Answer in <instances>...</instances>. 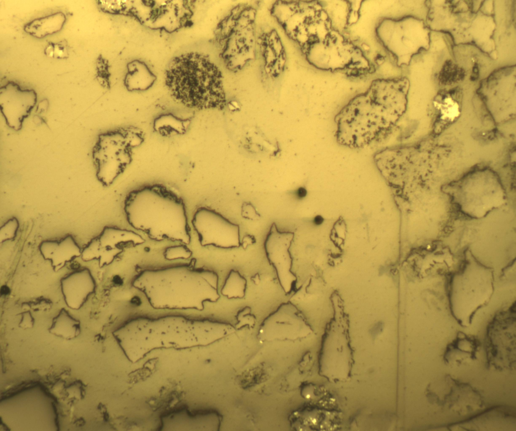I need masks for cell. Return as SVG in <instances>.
<instances>
[{"mask_svg": "<svg viewBox=\"0 0 516 431\" xmlns=\"http://www.w3.org/2000/svg\"><path fill=\"white\" fill-rule=\"evenodd\" d=\"M408 87L405 78L373 80L336 115L337 142L358 149L387 136L405 111Z\"/></svg>", "mask_w": 516, "mask_h": 431, "instance_id": "6da1fadb", "label": "cell"}, {"mask_svg": "<svg viewBox=\"0 0 516 431\" xmlns=\"http://www.w3.org/2000/svg\"><path fill=\"white\" fill-rule=\"evenodd\" d=\"M124 210L129 224L152 239L186 243L190 240L184 202L163 185H148L130 192L124 200Z\"/></svg>", "mask_w": 516, "mask_h": 431, "instance_id": "7a4b0ae2", "label": "cell"}, {"mask_svg": "<svg viewBox=\"0 0 516 431\" xmlns=\"http://www.w3.org/2000/svg\"><path fill=\"white\" fill-rule=\"evenodd\" d=\"M165 84L172 97L187 107L222 110L225 106L222 73L205 54L189 52L174 58L166 70Z\"/></svg>", "mask_w": 516, "mask_h": 431, "instance_id": "3957f363", "label": "cell"}, {"mask_svg": "<svg viewBox=\"0 0 516 431\" xmlns=\"http://www.w3.org/2000/svg\"><path fill=\"white\" fill-rule=\"evenodd\" d=\"M447 291L452 315L459 325L468 327L493 295V271L467 252L462 267L450 277Z\"/></svg>", "mask_w": 516, "mask_h": 431, "instance_id": "277c9868", "label": "cell"}, {"mask_svg": "<svg viewBox=\"0 0 516 431\" xmlns=\"http://www.w3.org/2000/svg\"><path fill=\"white\" fill-rule=\"evenodd\" d=\"M256 9L239 4L218 24L215 42L226 67L232 71L242 69L255 57Z\"/></svg>", "mask_w": 516, "mask_h": 431, "instance_id": "5b68a950", "label": "cell"}, {"mask_svg": "<svg viewBox=\"0 0 516 431\" xmlns=\"http://www.w3.org/2000/svg\"><path fill=\"white\" fill-rule=\"evenodd\" d=\"M270 12L303 53L333 29L331 18L317 1H277Z\"/></svg>", "mask_w": 516, "mask_h": 431, "instance_id": "8992f818", "label": "cell"}, {"mask_svg": "<svg viewBox=\"0 0 516 431\" xmlns=\"http://www.w3.org/2000/svg\"><path fill=\"white\" fill-rule=\"evenodd\" d=\"M143 131L138 127H119L99 134L92 150L97 177L102 184L109 186L123 172L132 161L133 150L144 140Z\"/></svg>", "mask_w": 516, "mask_h": 431, "instance_id": "52a82bcc", "label": "cell"}, {"mask_svg": "<svg viewBox=\"0 0 516 431\" xmlns=\"http://www.w3.org/2000/svg\"><path fill=\"white\" fill-rule=\"evenodd\" d=\"M303 53L310 64L321 70H349L353 75H359L370 69L361 49L334 29Z\"/></svg>", "mask_w": 516, "mask_h": 431, "instance_id": "ba28073f", "label": "cell"}, {"mask_svg": "<svg viewBox=\"0 0 516 431\" xmlns=\"http://www.w3.org/2000/svg\"><path fill=\"white\" fill-rule=\"evenodd\" d=\"M485 348L488 368L499 371L514 369L515 302L496 313L488 324Z\"/></svg>", "mask_w": 516, "mask_h": 431, "instance_id": "9c48e42d", "label": "cell"}, {"mask_svg": "<svg viewBox=\"0 0 516 431\" xmlns=\"http://www.w3.org/2000/svg\"><path fill=\"white\" fill-rule=\"evenodd\" d=\"M192 225L203 246L212 245L222 248L241 246L239 227L219 213L205 207L197 209Z\"/></svg>", "mask_w": 516, "mask_h": 431, "instance_id": "30bf717a", "label": "cell"}, {"mask_svg": "<svg viewBox=\"0 0 516 431\" xmlns=\"http://www.w3.org/2000/svg\"><path fill=\"white\" fill-rule=\"evenodd\" d=\"M308 330L297 308L289 302L282 304L266 318L257 337L263 341L294 340L305 336Z\"/></svg>", "mask_w": 516, "mask_h": 431, "instance_id": "8fae6325", "label": "cell"}, {"mask_svg": "<svg viewBox=\"0 0 516 431\" xmlns=\"http://www.w3.org/2000/svg\"><path fill=\"white\" fill-rule=\"evenodd\" d=\"M294 237L291 232L280 231L273 223L265 242L269 262L275 268L280 284L286 294L292 291L296 277L291 271L292 258L289 248Z\"/></svg>", "mask_w": 516, "mask_h": 431, "instance_id": "7c38bea8", "label": "cell"}, {"mask_svg": "<svg viewBox=\"0 0 516 431\" xmlns=\"http://www.w3.org/2000/svg\"><path fill=\"white\" fill-rule=\"evenodd\" d=\"M412 21L409 18H384L376 27L377 37L400 66L406 63L413 51Z\"/></svg>", "mask_w": 516, "mask_h": 431, "instance_id": "4fadbf2b", "label": "cell"}, {"mask_svg": "<svg viewBox=\"0 0 516 431\" xmlns=\"http://www.w3.org/2000/svg\"><path fill=\"white\" fill-rule=\"evenodd\" d=\"M36 102L37 94L34 90L22 89L13 81L0 88L1 111L8 126L16 131L22 128L24 119Z\"/></svg>", "mask_w": 516, "mask_h": 431, "instance_id": "5bb4252c", "label": "cell"}, {"mask_svg": "<svg viewBox=\"0 0 516 431\" xmlns=\"http://www.w3.org/2000/svg\"><path fill=\"white\" fill-rule=\"evenodd\" d=\"M257 44L264 61V68L272 78H276L284 70L286 55L281 39L275 29L262 33Z\"/></svg>", "mask_w": 516, "mask_h": 431, "instance_id": "9a60e30c", "label": "cell"}, {"mask_svg": "<svg viewBox=\"0 0 516 431\" xmlns=\"http://www.w3.org/2000/svg\"><path fill=\"white\" fill-rule=\"evenodd\" d=\"M480 345L476 336L459 332L446 347L443 356L444 363L451 366H460L468 361L476 360Z\"/></svg>", "mask_w": 516, "mask_h": 431, "instance_id": "2e32d148", "label": "cell"}, {"mask_svg": "<svg viewBox=\"0 0 516 431\" xmlns=\"http://www.w3.org/2000/svg\"><path fill=\"white\" fill-rule=\"evenodd\" d=\"M127 73L124 85L129 91H146L151 88L156 80V76L146 64L139 60H134L127 64Z\"/></svg>", "mask_w": 516, "mask_h": 431, "instance_id": "e0dca14e", "label": "cell"}, {"mask_svg": "<svg viewBox=\"0 0 516 431\" xmlns=\"http://www.w3.org/2000/svg\"><path fill=\"white\" fill-rule=\"evenodd\" d=\"M66 20V15L58 12L32 20L24 25L23 29L29 35L41 39L59 32Z\"/></svg>", "mask_w": 516, "mask_h": 431, "instance_id": "ac0fdd59", "label": "cell"}, {"mask_svg": "<svg viewBox=\"0 0 516 431\" xmlns=\"http://www.w3.org/2000/svg\"><path fill=\"white\" fill-rule=\"evenodd\" d=\"M190 123V119L181 118L170 113H165L154 119L153 129L163 136L182 135L187 132Z\"/></svg>", "mask_w": 516, "mask_h": 431, "instance_id": "d6986e66", "label": "cell"}, {"mask_svg": "<svg viewBox=\"0 0 516 431\" xmlns=\"http://www.w3.org/2000/svg\"><path fill=\"white\" fill-rule=\"evenodd\" d=\"M246 280L238 271L232 269L221 289V294L228 299H241L244 297Z\"/></svg>", "mask_w": 516, "mask_h": 431, "instance_id": "ffe728a7", "label": "cell"}, {"mask_svg": "<svg viewBox=\"0 0 516 431\" xmlns=\"http://www.w3.org/2000/svg\"><path fill=\"white\" fill-rule=\"evenodd\" d=\"M52 333L66 338H71L79 332V324L71 319L57 320L51 328Z\"/></svg>", "mask_w": 516, "mask_h": 431, "instance_id": "44dd1931", "label": "cell"}, {"mask_svg": "<svg viewBox=\"0 0 516 431\" xmlns=\"http://www.w3.org/2000/svg\"><path fill=\"white\" fill-rule=\"evenodd\" d=\"M44 54L52 58L67 59L69 57V46L68 41L63 39L54 43L49 41L44 50Z\"/></svg>", "mask_w": 516, "mask_h": 431, "instance_id": "7402d4cb", "label": "cell"}, {"mask_svg": "<svg viewBox=\"0 0 516 431\" xmlns=\"http://www.w3.org/2000/svg\"><path fill=\"white\" fill-rule=\"evenodd\" d=\"M109 65L108 61L102 54H99L96 61V78L99 83L103 87L107 89L110 88V77L109 71Z\"/></svg>", "mask_w": 516, "mask_h": 431, "instance_id": "603a6c76", "label": "cell"}, {"mask_svg": "<svg viewBox=\"0 0 516 431\" xmlns=\"http://www.w3.org/2000/svg\"><path fill=\"white\" fill-rule=\"evenodd\" d=\"M237 323L236 324L237 329L241 328L244 326H248L249 327H252L254 325L255 318L251 313V308L246 306L239 311L236 315Z\"/></svg>", "mask_w": 516, "mask_h": 431, "instance_id": "cb8c5ba5", "label": "cell"}, {"mask_svg": "<svg viewBox=\"0 0 516 431\" xmlns=\"http://www.w3.org/2000/svg\"><path fill=\"white\" fill-rule=\"evenodd\" d=\"M241 216L243 218L250 220H257L261 217L255 207L250 203L246 202L242 205Z\"/></svg>", "mask_w": 516, "mask_h": 431, "instance_id": "d4e9b609", "label": "cell"}, {"mask_svg": "<svg viewBox=\"0 0 516 431\" xmlns=\"http://www.w3.org/2000/svg\"><path fill=\"white\" fill-rule=\"evenodd\" d=\"M254 237L252 235H245L242 238V241L241 242V246L244 248H246L249 245L253 244L255 242Z\"/></svg>", "mask_w": 516, "mask_h": 431, "instance_id": "484cf974", "label": "cell"}, {"mask_svg": "<svg viewBox=\"0 0 516 431\" xmlns=\"http://www.w3.org/2000/svg\"><path fill=\"white\" fill-rule=\"evenodd\" d=\"M306 193L305 189L300 187L297 191V195L299 198H303L306 196Z\"/></svg>", "mask_w": 516, "mask_h": 431, "instance_id": "4316f807", "label": "cell"}, {"mask_svg": "<svg viewBox=\"0 0 516 431\" xmlns=\"http://www.w3.org/2000/svg\"><path fill=\"white\" fill-rule=\"evenodd\" d=\"M323 221L324 219L320 216H317L313 219V223L316 225H320Z\"/></svg>", "mask_w": 516, "mask_h": 431, "instance_id": "83f0119b", "label": "cell"}, {"mask_svg": "<svg viewBox=\"0 0 516 431\" xmlns=\"http://www.w3.org/2000/svg\"><path fill=\"white\" fill-rule=\"evenodd\" d=\"M131 302L133 304L137 306L140 305L141 303V299H140V298L137 296L131 299Z\"/></svg>", "mask_w": 516, "mask_h": 431, "instance_id": "f1b7e54d", "label": "cell"}, {"mask_svg": "<svg viewBox=\"0 0 516 431\" xmlns=\"http://www.w3.org/2000/svg\"><path fill=\"white\" fill-rule=\"evenodd\" d=\"M113 282L116 285H120L122 283V279L118 276H115L113 278Z\"/></svg>", "mask_w": 516, "mask_h": 431, "instance_id": "f546056e", "label": "cell"}, {"mask_svg": "<svg viewBox=\"0 0 516 431\" xmlns=\"http://www.w3.org/2000/svg\"><path fill=\"white\" fill-rule=\"evenodd\" d=\"M1 293L2 295H8L10 293L9 288L6 285H3L1 288Z\"/></svg>", "mask_w": 516, "mask_h": 431, "instance_id": "4dcf8cb0", "label": "cell"}]
</instances>
